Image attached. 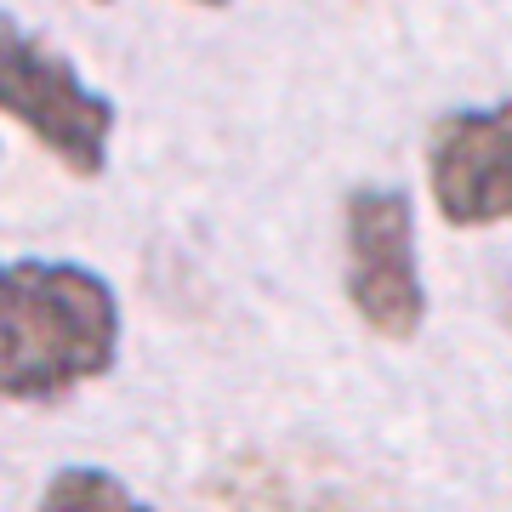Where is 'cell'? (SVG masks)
<instances>
[{
  "label": "cell",
  "instance_id": "cell-4",
  "mask_svg": "<svg viewBox=\"0 0 512 512\" xmlns=\"http://www.w3.org/2000/svg\"><path fill=\"white\" fill-rule=\"evenodd\" d=\"M427 188L450 228L512 222V103L456 109L427 131Z\"/></svg>",
  "mask_w": 512,
  "mask_h": 512
},
{
  "label": "cell",
  "instance_id": "cell-5",
  "mask_svg": "<svg viewBox=\"0 0 512 512\" xmlns=\"http://www.w3.org/2000/svg\"><path fill=\"white\" fill-rule=\"evenodd\" d=\"M40 512H154L103 467H63L40 490Z\"/></svg>",
  "mask_w": 512,
  "mask_h": 512
},
{
  "label": "cell",
  "instance_id": "cell-7",
  "mask_svg": "<svg viewBox=\"0 0 512 512\" xmlns=\"http://www.w3.org/2000/svg\"><path fill=\"white\" fill-rule=\"evenodd\" d=\"M97 6H109V0H97Z\"/></svg>",
  "mask_w": 512,
  "mask_h": 512
},
{
  "label": "cell",
  "instance_id": "cell-1",
  "mask_svg": "<svg viewBox=\"0 0 512 512\" xmlns=\"http://www.w3.org/2000/svg\"><path fill=\"white\" fill-rule=\"evenodd\" d=\"M120 348L114 285L80 262H0V404H52L97 382Z\"/></svg>",
  "mask_w": 512,
  "mask_h": 512
},
{
  "label": "cell",
  "instance_id": "cell-6",
  "mask_svg": "<svg viewBox=\"0 0 512 512\" xmlns=\"http://www.w3.org/2000/svg\"><path fill=\"white\" fill-rule=\"evenodd\" d=\"M188 6H228V0H188Z\"/></svg>",
  "mask_w": 512,
  "mask_h": 512
},
{
  "label": "cell",
  "instance_id": "cell-2",
  "mask_svg": "<svg viewBox=\"0 0 512 512\" xmlns=\"http://www.w3.org/2000/svg\"><path fill=\"white\" fill-rule=\"evenodd\" d=\"M0 114H12L69 177H103L114 103L12 12H0Z\"/></svg>",
  "mask_w": 512,
  "mask_h": 512
},
{
  "label": "cell",
  "instance_id": "cell-3",
  "mask_svg": "<svg viewBox=\"0 0 512 512\" xmlns=\"http://www.w3.org/2000/svg\"><path fill=\"white\" fill-rule=\"evenodd\" d=\"M348 302L376 336L410 342L427 319L416 262V205L404 188H359L348 200Z\"/></svg>",
  "mask_w": 512,
  "mask_h": 512
}]
</instances>
